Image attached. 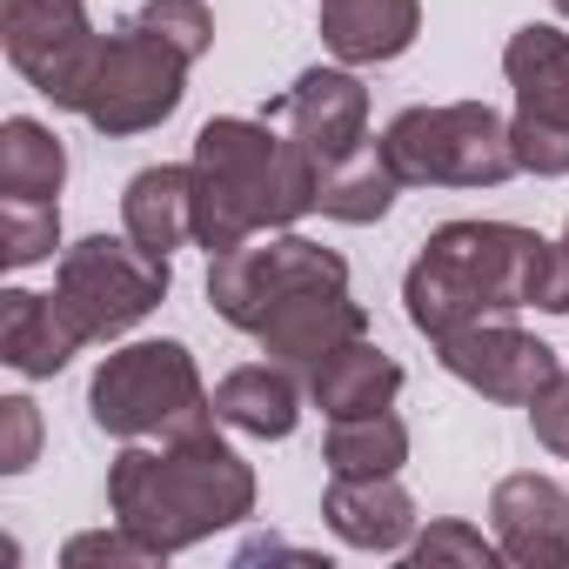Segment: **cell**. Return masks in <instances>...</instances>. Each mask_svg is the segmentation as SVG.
<instances>
[{"label": "cell", "instance_id": "obj_1", "mask_svg": "<svg viewBox=\"0 0 569 569\" xmlns=\"http://www.w3.org/2000/svg\"><path fill=\"white\" fill-rule=\"evenodd\" d=\"M194 241L208 254H228L268 228H289L316 208V188H322V168L316 154L274 128L268 114L261 121H241V114H221L194 134Z\"/></svg>", "mask_w": 569, "mask_h": 569}, {"label": "cell", "instance_id": "obj_2", "mask_svg": "<svg viewBox=\"0 0 569 569\" xmlns=\"http://www.w3.org/2000/svg\"><path fill=\"white\" fill-rule=\"evenodd\" d=\"M542 268H549V241L536 228L516 221H449L422 241L402 302L409 322L442 342L456 329L476 322H509L516 309H536L542 296Z\"/></svg>", "mask_w": 569, "mask_h": 569}, {"label": "cell", "instance_id": "obj_3", "mask_svg": "<svg viewBox=\"0 0 569 569\" xmlns=\"http://www.w3.org/2000/svg\"><path fill=\"white\" fill-rule=\"evenodd\" d=\"M108 509L161 556H181L254 509V469L214 429L174 436L161 449H121L108 469Z\"/></svg>", "mask_w": 569, "mask_h": 569}, {"label": "cell", "instance_id": "obj_4", "mask_svg": "<svg viewBox=\"0 0 569 569\" xmlns=\"http://www.w3.org/2000/svg\"><path fill=\"white\" fill-rule=\"evenodd\" d=\"M88 416H94V429H108L121 442H141V436L174 442V436L214 429V396L201 389L194 356L181 342H128L94 369Z\"/></svg>", "mask_w": 569, "mask_h": 569}, {"label": "cell", "instance_id": "obj_5", "mask_svg": "<svg viewBox=\"0 0 569 569\" xmlns=\"http://www.w3.org/2000/svg\"><path fill=\"white\" fill-rule=\"evenodd\" d=\"M382 154L402 188H502L509 174H522L509 121L482 101L396 114L382 134Z\"/></svg>", "mask_w": 569, "mask_h": 569}, {"label": "cell", "instance_id": "obj_6", "mask_svg": "<svg viewBox=\"0 0 569 569\" xmlns=\"http://www.w3.org/2000/svg\"><path fill=\"white\" fill-rule=\"evenodd\" d=\"M168 296V254L141 248L134 234H88L61 254L54 274V302L68 309V322L81 329V342H114L134 322H148Z\"/></svg>", "mask_w": 569, "mask_h": 569}, {"label": "cell", "instance_id": "obj_7", "mask_svg": "<svg viewBox=\"0 0 569 569\" xmlns=\"http://www.w3.org/2000/svg\"><path fill=\"white\" fill-rule=\"evenodd\" d=\"M188 54L161 34V28H148L141 14L128 21V28H114L108 41H101V61H94V74H88V94H81V108L74 114H88V128H101V134H148V128H161L174 108H181V94H188Z\"/></svg>", "mask_w": 569, "mask_h": 569}, {"label": "cell", "instance_id": "obj_8", "mask_svg": "<svg viewBox=\"0 0 569 569\" xmlns=\"http://www.w3.org/2000/svg\"><path fill=\"white\" fill-rule=\"evenodd\" d=\"M309 289H349V261L309 234H274V241H241L214 254L208 268V302L234 329H261L281 302H296Z\"/></svg>", "mask_w": 569, "mask_h": 569}, {"label": "cell", "instance_id": "obj_9", "mask_svg": "<svg viewBox=\"0 0 569 569\" xmlns=\"http://www.w3.org/2000/svg\"><path fill=\"white\" fill-rule=\"evenodd\" d=\"M502 74L516 88V161L522 174H569V34L562 28H516L502 48Z\"/></svg>", "mask_w": 569, "mask_h": 569}, {"label": "cell", "instance_id": "obj_10", "mask_svg": "<svg viewBox=\"0 0 569 569\" xmlns=\"http://www.w3.org/2000/svg\"><path fill=\"white\" fill-rule=\"evenodd\" d=\"M0 41H8V61L34 81V94H48L54 108H81L108 34H94L81 0H8Z\"/></svg>", "mask_w": 569, "mask_h": 569}, {"label": "cell", "instance_id": "obj_11", "mask_svg": "<svg viewBox=\"0 0 569 569\" xmlns=\"http://www.w3.org/2000/svg\"><path fill=\"white\" fill-rule=\"evenodd\" d=\"M436 349H442V369H449L456 382H469V389L489 396V402H516V409H529V402L562 376V369H556V349L536 342V336H522L516 322H476V329L442 336Z\"/></svg>", "mask_w": 569, "mask_h": 569}, {"label": "cell", "instance_id": "obj_12", "mask_svg": "<svg viewBox=\"0 0 569 569\" xmlns=\"http://www.w3.org/2000/svg\"><path fill=\"white\" fill-rule=\"evenodd\" d=\"M268 121L289 128L316 154V168H336L356 148H369V88L349 68H309L289 94L268 101Z\"/></svg>", "mask_w": 569, "mask_h": 569}, {"label": "cell", "instance_id": "obj_13", "mask_svg": "<svg viewBox=\"0 0 569 569\" xmlns=\"http://www.w3.org/2000/svg\"><path fill=\"white\" fill-rule=\"evenodd\" d=\"M496 549L522 569H562L569 562V496L549 476H502L489 496Z\"/></svg>", "mask_w": 569, "mask_h": 569}, {"label": "cell", "instance_id": "obj_14", "mask_svg": "<svg viewBox=\"0 0 569 569\" xmlns=\"http://www.w3.org/2000/svg\"><path fill=\"white\" fill-rule=\"evenodd\" d=\"M356 336H369V309L362 302H349V289H309V296H296V302H281L261 329H254V342L281 362V369H302V376H316L342 342H356Z\"/></svg>", "mask_w": 569, "mask_h": 569}, {"label": "cell", "instance_id": "obj_15", "mask_svg": "<svg viewBox=\"0 0 569 569\" xmlns=\"http://www.w3.org/2000/svg\"><path fill=\"white\" fill-rule=\"evenodd\" d=\"M322 516L349 549H402L416 536V502L396 476H336Z\"/></svg>", "mask_w": 569, "mask_h": 569}, {"label": "cell", "instance_id": "obj_16", "mask_svg": "<svg viewBox=\"0 0 569 569\" xmlns=\"http://www.w3.org/2000/svg\"><path fill=\"white\" fill-rule=\"evenodd\" d=\"M74 349H81V329L68 322V309L54 296H34V289L0 296V362H8L14 376L41 382V376L68 369Z\"/></svg>", "mask_w": 569, "mask_h": 569}, {"label": "cell", "instance_id": "obj_17", "mask_svg": "<svg viewBox=\"0 0 569 569\" xmlns=\"http://www.w3.org/2000/svg\"><path fill=\"white\" fill-rule=\"evenodd\" d=\"M322 8V41L336 61L362 68V61H396L416 28H422V8L416 0H316Z\"/></svg>", "mask_w": 569, "mask_h": 569}, {"label": "cell", "instance_id": "obj_18", "mask_svg": "<svg viewBox=\"0 0 569 569\" xmlns=\"http://www.w3.org/2000/svg\"><path fill=\"white\" fill-rule=\"evenodd\" d=\"M309 396H316V409H322L329 422H342V416H376V409H389V402L402 396V369H396L389 349H376L369 336H356V342H342V349L309 376Z\"/></svg>", "mask_w": 569, "mask_h": 569}, {"label": "cell", "instance_id": "obj_19", "mask_svg": "<svg viewBox=\"0 0 569 569\" xmlns=\"http://www.w3.org/2000/svg\"><path fill=\"white\" fill-rule=\"evenodd\" d=\"M214 422L241 429V436H261V442H281L296 422H302V389H296V369L281 362H248L234 376L214 382Z\"/></svg>", "mask_w": 569, "mask_h": 569}, {"label": "cell", "instance_id": "obj_20", "mask_svg": "<svg viewBox=\"0 0 569 569\" xmlns=\"http://www.w3.org/2000/svg\"><path fill=\"white\" fill-rule=\"evenodd\" d=\"M121 221H128V234L141 248L174 254L194 234V168H174V161L141 168L128 181V194H121Z\"/></svg>", "mask_w": 569, "mask_h": 569}, {"label": "cell", "instance_id": "obj_21", "mask_svg": "<svg viewBox=\"0 0 569 569\" xmlns=\"http://www.w3.org/2000/svg\"><path fill=\"white\" fill-rule=\"evenodd\" d=\"M396 194H402V181H396V168H389L382 141H369V148H356L349 161L322 168L316 208H322L329 221H349V228H362V221H382Z\"/></svg>", "mask_w": 569, "mask_h": 569}, {"label": "cell", "instance_id": "obj_22", "mask_svg": "<svg viewBox=\"0 0 569 569\" xmlns=\"http://www.w3.org/2000/svg\"><path fill=\"white\" fill-rule=\"evenodd\" d=\"M68 181V154L54 141V128H41L34 114H14L0 128V194H34L54 201Z\"/></svg>", "mask_w": 569, "mask_h": 569}, {"label": "cell", "instance_id": "obj_23", "mask_svg": "<svg viewBox=\"0 0 569 569\" xmlns=\"http://www.w3.org/2000/svg\"><path fill=\"white\" fill-rule=\"evenodd\" d=\"M322 456H329V476H396V469L409 462V429H402L389 409H376V416H342V422L329 429Z\"/></svg>", "mask_w": 569, "mask_h": 569}, {"label": "cell", "instance_id": "obj_24", "mask_svg": "<svg viewBox=\"0 0 569 569\" xmlns=\"http://www.w3.org/2000/svg\"><path fill=\"white\" fill-rule=\"evenodd\" d=\"M54 241H61V201L0 194V261H8V268H34V261H48Z\"/></svg>", "mask_w": 569, "mask_h": 569}, {"label": "cell", "instance_id": "obj_25", "mask_svg": "<svg viewBox=\"0 0 569 569\" xmlns=\"http://www.w3.org/2000/svg\"><path fill=\"white\" fill-rule=\"evenodd\" d=\"M409 562H416V569H436V562L489 569V562H496V542H482V529H469V522H429V536L409 542Z\"/></svg>", "mask_w": 569, "mask_h": 569}, {"label": "cell", "instance_id": "obj_26", "mask_svg": "<svg viewBox=\"0 0 569 569\" xmlns=\"http://www.w3.org/2000/svg\"><path fill=\"white\" fill-rule=\"evenodd\" d=\"M141 21H148V28H161L188 61H201V54H208V41H214V14L201 8V0H148Z\"/></svg>", "mask_w": 569, "mask_h": 569}, {"label": "cell", "instance_id": "obj_27", "mask_svg": "<svg viewBox=\"0 0 569 569\" xmlns=\"http://www.w3.org/2000/svg\"><path fill=\"white\" fill-rule=\"evenodd\" d=\"M61 562H161V549H154L148 536H134L128 522H114V529L74 536V542L61 549Z\"/></svg>", "mask_w": 569, "mask_h": 569}, {"label": "cell", "instance_id": "obj_28", "mask_svg": "<svg viewBox=\"0 0 569 569\" xmlns=\"http://www.w3.org/2000/svg\"><path fill=\"white\" fill-rule=\"evenodd\" d=\"M34 449H41V409L28 396H8L0 402V469L21 476L34 462Z\"/></svg>", "mask_w": 569, "mask_h": 569}, {"label": "cell", "instance_id": "obj_29", "mask_svg": "<svg viewBox=\"0 0 569 569\" xmlns=\"http://www.w3.org/2000/svg\"><path fill=\"white\" fill-rule=\"evenodd\" d=\"M529 429L549 456H569V376H556L536 402H529Z\"/></svg>", "mask_w": 569, "mask_h": 569}, {"label": "cell", "instance_id": "obj_30", "mask_svg": "<svg viewBox=\"0 0 569 569\" xmlns=\"http://www.w3.org/2000/svg\"><path fill=\"white\" fill-rule=\"evenodd\" d=\"M536 309L569 316V228H562V241L549 248V268H542V296H536Z\"/></svg>", "mask_w": 569, "mask_h": 569}]
</instances>
